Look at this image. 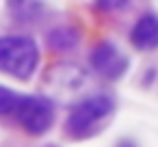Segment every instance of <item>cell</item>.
<instances>
[{
  "mask_svg": "<svg viewBox=\"0 0 158 147\" xmlns=\"http://www.w3.org/2000/svg\"><path fill=\"white\" fill-rule=\"evenodd\" d=\"M117 147H136V145H134L132 141H121V143H119Z\"/></svg>",
  "mask_w": 158,
  "mask_h": 147,
  "instance_id": "cell-8",
  "label": "cell"
},
{
  "mask_svg": "<svg viewBox=\"0 0 158 147\" xmlns=\"http://www.w3.org/2000/svg\"><path fill=\"white\" fill-rule=\"evenodd\" d=\"M113 110V100L108 95H91L82 102H78L69 117H67V130L72 136H89L98 121H102Z\"/></svg>",
  "mask_w": 158,
  "mask_h": 147,
  "instance_id": "cell-2",
  "label": "cell"
},
{
  "mask_svg": "<svg viewBox=\"0 0 158 147\" xmlns=\"http://www.w3.org/2000/svg\"><path fill=\"white\" fill-rule=\"evenodd\" d=\"M39 63L37 43L24 35L0 37V71L15 78H28Z\"/></svg>",
  "mask_w": 158,
  "mask_h": 147,
  "instance_id": "cell-1",
  "label": "cell"
},
{
  "mask_svg": "<svg viewBox=\"0 0 158 147\" xmlns=\"http://www.w3.org/2000/svg\"><path fill=\"white\" fill-rule=\"evenodd\" d=\"M15 115L22 123V128L31 134H44L54 119L52 102L39 95H26L20 97V104L15 108Z\"/></svg>",
  "mask_w": 158,
  "mask_h": 147,
  "instance_id": "cell-3",
  "label": "cell"
},
{
  "mask_svg": "<svg viewBox=\"0 0 158 147\" xmlns=\"http://www.w3.org/2000/svg\"><path fill=\"white\" fill-rule=\"evenodd\" d=\"M48 43L52 46V50H69L78 43V33L72 26H61L54 28L48 35Z\"/></svg>",
  "mask_w": 158,
  "mask_h": 147,
  "instance_id": "cell-6",
  "label": "cell"
},
{
  "mask_svg": "<svg viewBox=\"0 0 158 147\" xmlns=\"http://www.w3.org/2000/svg\"><path fill=\"white\" fill-rule=\"evenodd\" d=\"M93 69L98 74H102L104 78H119L126 69H128V59L117 50L115 43L110 41H100L89 56Z\"/></svg>",
  "mask_w": 158,
  "mask_h": 147,
  "instance_id": "cell-4",
  "label": "cell"
},
{
  "mask_svg": "<svg viewBox=\"0 0 158 147\" xmlns=\"http://www.w3.org/2000/svg\"><path fill=\"white\" fill-rule=\"evenodd\" d=\"M20 97H22V95L13 93L11 89L0 87V117L15 112V108H18V104H20Z\"/></svg>",
  "mask_w": 158,
  "mask_h": 147,
  "instance_id": "cell-7",
  "label": "cell"
},
{
  "mask_svg": "<svg viewBox=\"0 0 158 147\" xmlns=\"http://www.w3.org/2000/svg\"><path fill=\"white\" fill-rule=\"evenodd\" d=\"M130 39L139 50H154L158 48V18L154 13H145L136 20L130 31Z\"/></svg>",
  "mask_w": 158,
  "mask_h": 147,
  "instance_id": "cell-5",
  "label": "cell"
}]
</instances>
